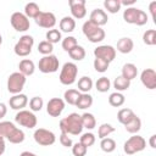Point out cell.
<instances>
[{"instance_id":"48","label":"cell","mask_w":156,"mask_h":156,"mask_svg":"<svg viewBox=\"0 0 156 156\" xmlns=\"http://www.w3.org/2000/svg\"><path fill=\"white\" fill-rule=\"evenodd\" d=\"M149 10H150V13H151V17H152L154 22L156 23V1H151L150 2Z\"/></svg>"},{"instance_id":"23","label":"cell","mask_w":156,"mask_h":156,"mask_svg":"<svg viewBox=\"0 0 156 156\" xmlns=\"http://www.w3.org/2000/svg\"><path fill=\"white\" fill-rule=\"evenodd\" d=\"M24 138H26L24 132H23L22 129H20V128L15 127V128L11 130V133L7 135L6 139H7L11 144H21V143H23Z\"/></svg>"},{"instance_id":"42","label":"cell","mask_w":156,"mask_h":156,"mask_svg":"<svg viewBox=\"0 0 156 156\" xmlns=\"http://www.w3.org/2000/svg\"><path fill=\"white\" fill-rule=\"evenodd\" d=\"M52 50H54V45H52L51 43L46 41V40H43V41H40V43L38 44V51H39L41 55H44V56L51 55Z\"/></svg>"},{"instance_id":"36","label":"cell","mask_w":156,"mask_h":156,"mask_svg":"<svg viewBox=\"0 0 156 156\" xmlns=\"http://www.w3.org/2000/svg\"><path fill=\"white\" fill-rule=\"evenodd\" d=\"M100 147L104 152H113L115 149H116V141L111 138H104L101 139V143H100Z\"/></svg>"},{"instance_id":"6","label":"cell","mask_w":156,"mask_h":156,"mask_svg":"<svg viewBox=\"0 0 156 156\" xmlns=\"http://www.w3.org/2000/svg\"><path fill=\"white\" fill-rule=\"evenodd\" d=\"M34 45V39L32 35H28V34H24L22 35L18 41L15 44V48H13V51L17 56H21V57H26L28 56L30 52H32V48Z\"/></svg>"},{"instance_id":"3","label":"cell","mask_w":156,"mask_h":156,"mask_svg":"<svg viewBox=\"0 0 156 156\" xmlns=\"http://www.w3.org/2000/svg\"><path fill=\"white\" fill-rule=\"evenodd\" d=\"M77 76H78L77 65L74 62H66L61 68L58 79H60V83L63 85H72L76 82Z\"/></svg>"},{"instance_id":"32","label":"cell","mask_w":156,"mask_h":156,"mask_svg":"<svg viewBox=\"0 0 156 156\" xmlns=\"http://www.w3.org/2000/svg\"><path fill=\"white\" fill-rule=\"evenodd\" d=\"M68 55L74 61H82L85 57V49L83 46H80V45H77L71 51H68Z\"/></svg>"},{"instance_id":"44","label":"cell","mask_w":156,"mask_h":156,"mask_svg":"<svg viewBox=\"0 0 156 156\" xmlns=\"http://www.w3.org/2000/svg\"><path fill=\"white\" fill-rule=\"evenodd\" d=\"M78 45V43H77V39L74 38V37H72V35H68V37H66L65 39H62V49L65 50V51H71L74 46H77Z\"/></svg>"},{"instance_id":"46","label":"cell","mask_w":156,"mask_h":156,"mask_svg":"<svg viewBox=\"0 0 156 156\" xmlns=\"http://www.w3.org/2000/svg\"><path fill=\"white\" fill-rule=\"evenodd\" d=\"M88 151V147H85L80 143H76L72 145V154L73 156H85Z\"/></svg>"},{"instance_id":"31","label":"cell","mask_w":156,"mask_h":156,"mask_svg":"<svg viewBox=\"0 0 156 156\" xmlns=\"http://www.w3.org/2000/svg\"><path fill=\"white\" fill-rule=\"evenodd\" d=\"M129 87H130V80L123 78L122 76L116 77L115 80H113V88L116 89V91H119V93H121V91H124V90H127Z\"/></svg>"},{"instance_id":"30","label":"cell","mask_w":156,"mask_h":156,"mask_svg":"<svg viewBox=\"0 0 156 156\" xmlns=\"http://www.w3.org/2000/svg\"><path fill=\"white\" fill-rule=\"evenodd\" d=\"M124 128H126V130H127L128 133H130V134H136V133L141 129V119L135 115V117H134L129 123H127V124L124 126Z\"/></svg>"},{"instance_id":"38","label":"cell","mask_w":156,"mask_h":156,"mask_svg":"<svg viewBox=\"0 0 156 156\" xmlns=\"http://www.w3.org/2000/svg\"><path fill=\"white\" fill-rule=\"evenodd\" d=\"M15 127L16 126L12 122H10V121H1L0 122V136L4 138V139H6L7 135L11 133V130Z\"/></svg>"},{"instance_id":"43","label":"cell","mask_w":156,"mask_h":156,"mask_svg":"<svg viewBox=\"0 0 156 156\" xmlns=\"http://www.w3.org/2000/svg\"><path fill=\"white\" fill-rule=\"evenodd\" d=\"M95 140H96L95 135H94L91 132H87V133L82 134L79 143H80V144H83L85 147H89V146H91V145H94V144H95Z\"/></svg>"},{"instance_id":"27","label":"cell","mask_w":156,"mask_h":156,"mask_svg":"<svg viewBox=\"0 0 156 156\" xmlns=\"http://www.w3.org/2000/svg\"><path fill=\"white\" fill-rule=\"evenodd\" d=\"M79 95H80V91H78L77 89H67L63 94V101L67 102L68 105L76 106V102H77Z\"/></svg>"},{"instance_id":"22","label":"cell","mask_w":156,"mask_h":156,"mask_svg":"<svg viewBox=\"0 0 156 156\" xmlns=\"http://www.w3.org/2000/svg\"><path fill=\"white\" fill-rule=\"evenodd\" d=\"M134 117H135V113L133 112V110H130L128 107L127 108H121L118 111V113H117V119L123 126H126L127 123H129Z\"/></svg>"},{"instance_id":"10","label":"cell","mask_w":156,"mask_h":156,"mask_svg":"<svg viewBox=\"0 0 156 156\" xmlns=\"http://www.w3.org/2000/svg\"><path fill=\"white\" fill-rule=\"evenodd\" d=\"M10 23L16 32H26L30 27L29 18L23 12H13L10 17Z\"/></svg>"},{"instance_id":"25","label":"cell","mask_w":156,"mask_h":156,"mask_svg":"<svg viewBox=\"0 0 156 156\" xmlns=\"http://www.w3.org/2000/svg\"><path fill=\"white\" fill-rule=\"evenodd\" d=\"M40 12H41V10H40L39 5H38L37 2H28V4H26V6H24V15H26L28 18H34V20H35V17H37Z\"/></svg>"},{"instance_id":"12","label":"cell","mask_w":156,"mask_h":156,"mask_svg":"<svg viewBox=\"0 0 156 156\" xmlns=\"http://www.w3.org/2000/svg\"><path fill=\"white\" fill-rule=\"evenodd\" d=\"M94 56L107 62H112L116 57V49L112 45H99L94 49Z\"/></svg>"},{"instance_id":"37","label":"cell","mask_w":156,"mask_h":156,"mask_svg":"<svg viewBox=\"0 0 156 156\" xmlns=\"http://www.w3.org/2000/svg\"><path fill=\"white\" fill-rule=\"evenodd\" d=\"M104 7L110 13H117L121 10L122 6H121L119 0H105L104 1Z\"/></svg>"},{"instance_id":"54","label":"cell","mask_w":156,"mask_h":156,"mask_svg":"<svg viewBox=\"0 0 156 156\" xmlns=\"http://www.w3.org/2000/svg\"><path fill=\"white\" fill-rule=\"evenodd\" d=\"M2 44V37H1V34H0V45Z\"/></svg>"},{"instance_id":"2","label":"cell","mask_w":156,"mask_h":156,"mask_svg":"<svg viewBox=\"0 0 156 156\" xmlns=\"http://www.w3.org/2000/svg\"><path fill=\"white\" fill-rule=\"evenodd\" d=\"M123 20L129 24L144 26L147 22V15L143 10L132 6V7H127L123 11Z\"/></svg>"},{"instance_id":"34","label":"cell","mask_w":156,"mask_h":156,"mask_svg":"<svg viewBox=\"0 0 156 156\" xmlns=\"http://www.w3.org/2000/svg\"><path fill=\"white\" fill-rule=\"evenodd\" d=\"M95 88L100 93H106L111 88V82H110V79L107 77H100L95 83Z\"/></svg>"},{"instance_id":"24","label":"cell","mask_w":156,"mask_h":156,"mask_svg":"<svg viewBox=\"0 0 156 156\" xmlns=\"http://www.w3.org/2000/svg\"><path fill=\"white\" fill-rule=\"evenodd\" d=\"M91 105H93V96L89 93H80V95L76 102V106L80 110H85V108L90 107Z\"/></svg>"},{"instance_id":"33","label":"cell","mask_w":156,"mask_h":156,"mask_svg":"<svg viewBox=\"0 0 156 156\" xmlns=\"http://www.w3.org/2000/svg\"><path fill=\"white\" fill-rule=\"evenodd\" d=\"M45 38H46V41H49V43H51V44L54 45V44L58 43V41L62 39V34H61V32H60L58 29L52 28V29H49V30L46 32Z\"/></svg>"},{"instance_id":"15","label":"cell","mask_w":156,"mask_h":156,"mask_svg":"<svg viewBox=\"0 0 156 156\" xmlns=\"http://www.w3.org/2000/svg\"><path fill=\"white\" fill-rule=\"evenodd\" d=\"M140 80L143 85L150 90L156 88V72L152 68H146L140 73Z\"/></svg>"},{"instance_id":"52","label":"cell","mask_w":156,"mask_h":156,"mask_svg":"<svg viewBox=\"0 0 156 156\" xmlns=\"http://www.w3.org/2000/svg\"><path fill=\"white\" fill-rule=\"evenodd\" d=\"M155 139H156V135H155V134H152V135L150 136V140H149V144H150V146H151L152 149H155V147H156V144H155Z\"/></svg>"},{"instance_id":"28","label":"cell","mask_w":156,"mask_h":156,"mask_svg":"<svg viewBox=\"0 0 156 156\" xmlns=\"http://www.w3.org/2000/svg\"><path fill=\"white\" fill-rule=\"evenodd\" d=\"M82 117V124H83V128H87L89 130L94 129L95 126H96V119L94 117L93 113H89V112H84L83 115H80Z\"/></svg>"},{"instance_id":"47","label":"cell","mask_w":156,"mask_h":156,"mask_svg":"<svg viewBox=\"0 0 156 156\" xmlns=\"http://www.w3.org/2000/svg\"><path fill=\"white\" fill-rule=\"evenodd\" d=\"M60 143H61V145L65 146V147H72V145H73L72 139H71V138L68 136V134H66V133H61V135H60Z\"/></svg>"},{"instance_id":"26","label":"cell","mask_w":156,"mask_h":156,"mask_svg":"<svg viewBox=\"0 0 156 156\" xmlns=\"http://www.w3.org/2000/svg\"><path fill=\"white\" fill-rule=\"evenodd\" d=\"M93 79L90 77L83 76L82 78H79L78 80V91L80 93H89L93 88Z\"/></svg>"},{"instance_id":"16","label":"cell","mask_w":156,"mask_h":156,"mask_svg":"<svg viewBox=\"0 0 156 156\" xmlns=\"http://www.w3.org/2000/svg\"><path fill=\"white\" fill-rule=\"evenodd\" d=\"M89 21L93 22L94 24H96L98 27H101V26H105L108 21V17H107V13L105 10L102 9H94L90 13V17H89Z\"/></svg>"},{"instance_id":"1","label":"cell","mask_w":156,"mask_h":156,"mask_svg":"<svg viewBox=\"0 0 156 156\" xmlns=\"http://www.w3.org/2000/svg\"><path fill=\"white\" fill-rule=\"evenodd\" d=\"M60 129L61 133L71 134V135H79L82 134L83 130V124H82V117L80 115L73 112L69 113L67 117L62 118L60 121Z\"/></svg>"},{"instance_id":"40","label":"cell","mask_w":156,"mask_h":156,"mask_svg":"<svg viewBox=\"0 0 156 156\" xmlns=\"http://www.w3.org/2000/svg\"><path fill=\"white\" fill-rule=\"evenodd\" d=\"M93 66H94V69L99 73H104L108 69V66H110V62L102 60V58H99V57H95L94 58V62H93Z\"/></svg>"},{"instance_id":"29","label":"cell","mask_w":156,"mask_h":156,"mask_svg":"<svg viewBox=\"0 0 156 156\" xmlns=\"http://www.w3.org/2000/svg\"><path fill=\"white\" fill-rule=\"evenodd\" d=\"M124 101H126V98H124V95H123L122 93H119V91H115V93L110 94V96H108V104H110L111 106H113V107H119V106H122V105L124 104Z\"/></svg>"},{"instance_id":"51","label":"cell","mask_w":156,"mask_h":156,"mask_svg":"<svg viewBox=\"0 0 156 156\" xmlns=\"http://www.w3.org/2000/svg\"><path fill=\"white\" fill-rule=\"evenodd\" d=\"M5 149H6V143H5V139L0 136V156L5 152Z\"/></svg>"},{"instance_id":"39","label":"cell","mask_w":156,"mask_h":156,"mask_svg":"<svg viewBox=\"0 0 156 156\" xmlns=\"http://www.w3.org/2000/svg\"><path fill=\"white\" fill-rule=\"evenodd\" d=\"M143 41L146 45H155L156 44V30L155 29H147L143 34Z\"/></svg>"},{"instance_id":"21","label":"cell","mask_w":156,"mask_h":156,"mask_svg":"<svg viewBox=\"0 0 156 156\" xmlns=\"http://www.w3.org/2000/svg\"><path fill=\"white\" fill-rule=\"evenodd\" d=\"M136 74H138V68H136V66L134 63L128 62V63H124L123 65V67H122V74H121L123 78H126L128 80H133L136 77Z\"/></svg>"},{"instance_id":"20","label":"cell","mask_w":156,"mask_h":156,"mask_svg":"<svg viewBox=\"0 0 156 156\" xmlns=\"http://www.w3.org/2000/svg\"><path fill=\"white\" fill-rule=\"evenodd\" d=\"M76 28V21L72 16H65L60 20V29L65 33H72Z\"/></svg>"},{"instance_id":"8","label":"cell","mask_w":156,"mask_h":156,"mask_svg":"<svg viewBox=\"0 0 156 156\" xmlns=\"http://www.w3.org/2000/svg\"><path fill=\"white\" fill-rule=\"evenodd\" d=\"M33 138L35 140L37 144L41 145V146H50L52 144H55L56 141V135L54 132L45 129V128H38L34 130Z\"/></svg>"},{"instance_id":"9","label":"cell","mask_w":156,"mask_h":156,"mask_svg":"<svg viewBox=\"0 0 156 156\" xmlns=\"http://www.w3.org/2000/svg\"><path fill=\"white\" fill-rule=\"evenodd\" d=\"M15 121L17 124L24 127V128H28V129H32L34 127H37V116L32 112V111H28V110H21L16 113L15 116Z\"/></svg>"},{"instance_id":"35","label":"cell","mask_w":156,"mask_h":156,"mask_svg":"<svg viewBox=\"0 0 156 156\" xmlns=\"http://www.w3.org/2000/svg\"><path fill=\"white\" fill-rule=\"evenodd\" d=\"M113 132H115V127L112 124H110V123H102L99 127V129H98V138H100V139L107 138Z\"/></svg>"},{"instance_id":"41","label":"cell","mask_w":156,"mask_h":156,"mask_svg":"<svg viewBox=\"0 0 156 156\" xmlns=\"http://www.w3.org/2000/svg\"><path fill=\"white\" fill-rule=\"evenodd\" d=\"M44 106V101L40 96H33L30 100H29V108L32 112H38L43 108Z\"/></svg>"},{"instance_id":"19","label":"cell","mask_w":156,"mask_h":156,"mask_svg":"<svg viewBox=\"0 0 156 156\" xmlns=\"http://www.w3.org/2000/svg\"><path fill=\"white\" fill-rule=\"evenodd\" d=\"M18 68H20V73H22L23 76H32L35 71V65L32 60L29 58H23L22 61H20L18 63Z\"/></svg>"},{"instance_id":"13","label":"cell","mask_w":156,"mask_h":156,"mask_svg":"<svg viewBox=\"0 0 156 156\" xmlns=\"http://www.w3.org/2000/svg\"><path fill=\"white\" fill-rule=\"evenodd\" d=\"M35 23L46 29H52L56 24V16L52 12H44L41 11L37 17H35Z\"/></svg>"},{"instance_id":"7","label":"cell","mask_w":156,"mask_h":156,"mask_svg":"<svg viewBox=\"0 0 156 156\" xmlns=\"http://www.w3.org/2000/svg\"><path fill=\"white\" fill-rule=\"evenodd\" d=\"M58 67H60V61L52 54L43 56L38 63V68L41 73H54L58 69Z\"/></svg>"},{"instance_id":"5","label":"cell","mask_w":156,"mask_h":156,"mask_svg":"<svg viewBox=\"0 0 156 156\" xmlns=\"http://www.w3.org/2000/svg\"><path fill=\"white\" fill-rule=\"evenodd\" d=\"M26 82H27V78L22 73H20V72L11 73L7 78V90H9V93H11L12 95L20 94L23 90V88L26 85Z\"/></svg>"},{"instance_id":"18","label":"cell","mask_w":156,"mask_h":156,"mask_svg":"<svg viewBox=\"0 0 156 156\" xmlns=\"http://www.w3.org/2000/svg\"><path fill=\"white\" fill-rule=\"evenodd\" d=\"M134 48V41L128 38V37H123L121 39H118L117 41V51H119L121 54H129Z\"/></svg>"},{"instance_id":"17","label":"cell","mask_w":156,"mask_h":156,"mask_svg":"<svg viewBox=\"0 0 156 156\" xmlns=\"http://www.w3.org/2000/svg\"><path fill=\"white\" fill-rule=\"evenodd\" d=\"M27 104H28V98H27L26 94H22V93L12 95L10 98V100H9V105H10V107L12 110L21 111V110H23L27 106Z\"/></svg>"},{"instance_id":"45","label":"cell","mask_w":156,"mask_h":156,"mask_svg":"<svg viewBox=\"0 0 156 156\" xmlns=\"http://www.w3.org/2000/svg\"><path fill=\"white\" fill-rule=\"evenodd\" d=\"M105 30L101 28V27H99L90 37H88L87 39L89 40V41H91V43H101L104 39H105Z\"/></svg>"},{"instance_id":"49","label":"cell","mask_w":156,"mask_h":156,"mask_svg":"<svg viewBox=\"0 0 156 156\" xmlns=\"http://www.w3.org/2000/svg\"><path fill=\"white\" fill-rule=\"evenodd\" d=\"M7 113V107L4 102H0V119H2Z\"/></svg>"},{"instance_id":"14","label":"cell","mask_w":156,"mask_h":156,"mask_svg":"<svg viewBox=\"0 0 156 156\" xmlns=\"http://www.w3.org/2000/svg\"><path fill=\"white\" fill-rule=\"evenodd\" d=\"M71 13L73 18L82 20L87 15V9H85V0H69L68 1Z\"/></svg>"},{"instance_id":"50","label":"cell","mask_w":156,"mask_h":156,"mask_svg":"<svg viewBox=\"0 0 156 156\" xmlns=\"http://www.w3.org/2000/svg\"><path fill=\"white\" fill-rule=\"evenodd\" d=\"M119 2H121V6H129V7H132L134 4H135V0H119Z\"/></svg>"},{"instance_id":"4","label":"cell","mask_w":156,"mask_h":156,"mask_svg":"<svg viewBox=\"0 0 156 156\" xmlns=\"http://www.w3.org/2000/svg\"><path fill=\"white\" fill-rule=\"evenodd\" d=\"M145 147H146V140L138 134L130 136L123 144V150L127 155H134L136 152L143 151Z\"/></svg>"},{"instance_id":"11","label":"cell","mask_w":156,"mask_h":156,"mask_svg":"<svg viewBox=\"0 0 156 156\" xmlns=\"http://www.w3.org/2000/svg\"><path fill=\"white\" fill-rule=\"evenodd\" d=\"M66 102L61 98H52L46 104V112L51 117H58L65 110Z\"/></svg>"},{"instance_id":"53","label":"cell","mask_w":156,"mask_h":156,"mask_svg":"<svg viewBox=\"0 0 156 156\" xmlns=\"http://www.w3.org/2000/svg\"><path fill=\"white\" fill-rule=\"evenodd\" d=\"M20 156H37V155L33 154V152H30V151H23V152H21Z\"/></svg>"}]
</instances>
